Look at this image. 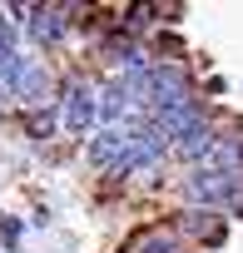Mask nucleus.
Masks as SVG:
<instances>
[{
	"label": "nucleus",
	"mask_w": 243,
	"mask_h": 253,
	"mask_svg": "<svg viewBox=\"0 0 243 253\" xmlns=\"http://www.w3.org/2000/svg\"><path fill=\"white\" fill-rule=\"evenodd\" d=\"M238 174H243V169H238ZM238 174L213 169V164H194V169L184 174V194H189L194 204H228L233 189H238Z\"/></svg>",
	"instance_id": "nucleus-1"
},
{
	"label": "nucleus",
	"mask_w": 243,
	"mask_h": 253,
	"mask_svg": "<svg viewBox=\"0 0 243 253\" xmlns=\"http://www.w3.org/2000/svg\"><path fill=\"white\" fill-rule=\"evenodd\" d=\"M60 114H65V129H70V134H89V124L99 119V109H94V89H89V84H70Z\"/></svg>",
	"instance_id": "nucleus-2"
},
{
	"label": "nucleus",
	"mask_w": 243,
	"mask_h": 253,
	"mask_svg": "<svg viewBox=\"0 0 243 253\" xmlns=\"http://www.w3.org/2000/svg\"><path fill=\"white\" fill-rule=\"evenodd\" d=\"M129 149V124H119V129H104L89 139V164L94 169H119V159H124Z\"/></svg>",
	"instance_id": "nucleus-3"
},
{
	"label": "nucleus",
	"mask_w": 243,
	"mask_h": 253,
	"mask_svg": "<svg viewBox=\"0 0 243 253\" xmlns=\"http://www.w3.org/2000/svg\"><path fill=\"white\" fill-rule=\"evenodd\" d=\"M30 35L40 40V45H55L60 35H65V25H70V10L65 5H30Z\"/></svg>",
	"instance_id": "nucleus-4"
},
{
	"label": "nucleus",
	"mask_w": 243,
	"mask_h": 253,
	"mask_svg": "<svg viewBox=\"0 0 243 253\" xmlns=\"http://www.w3.org/2000/svg\"><path fill=\"white\" fill-rule=\"evenodd\" d=\"M10 94H15L20 104H45V99H50V70L35 65V60H25V70H20L15 84H10Z\"/></svg>",
	"instance_id": "nucleus-5"
},
{
	"label": "nucleus",
	"mask_w": 243,
	"mask_h": 253,
	"mask_svg": "<svg viewBox=\"0 0 243 253\" xmlns=\"http://www.w3.org/2000/svg\"><path fill=\"white\" fill-rule=\"evenodd\" d=\"M174 149H179L184 159H199V154L208 159V149H213V134H208V124L199 119V124H194V129H184V134L174 139Z\"/></svg>",
	"instance_id": "nucleus-6"
},
{
	"label": "nucleus",
	"mask_w": 243,
	"mask_h": 253,
	"mask_svg": "<svg viewBox=\"0 0 243 253\" xmlns=\"http://www.w3.org/2000/svg\"><path fill=\"white\" fill-rule=\"evenodd\" d=\"M139 253H179V243L169 238V233H154V238H144V248Z\"/></svg>",
	"instance_id": "nucleus-7"
},
{
	"label": "nucleus",
	"mask_w": 243,
	"mask_h": 253,
	"mask_svg": "<svg viewBox=\"0 0 243 253\" xmlns=\"http://www.w3.org/2000/svg\"><path fill=\"white\" fill-rule=\"evenodd\" d=\"M50 124H55L50 114H35V119H30V134H35V139H45V134H50Z\"/></svg>",
	"instance_id": "nucleus-8"
},
{
	"label": "nucleus",
	"mask_w": 243,
	"mask_h": 253,
	"mask_svg": "<svg viewBox=\"0 0 243 253\" xmlns=\"http://www.w3.org/2000/svg\"><path fill=\"white\" fill-rule=\"evenodd\" d=\"M0 50H10V20L0 15Z\"/></svg>",
	"instance_id": "nucleus-9"
}]
</instances>
